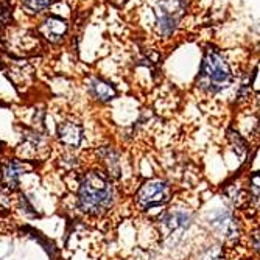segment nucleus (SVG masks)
<instances>
[{
  "mask_svg": "<svg viewBox=\"0 0 260 260\" xmlns=\"http://www.w3.org/2000/svg\"><path fill=\"white\" fill-rule=\"evenodd\" d=\"M115 203V188L111 176L100 172H89L78 185L77 206L86 215L102 217Z\"/></svg>",
  "mask_w": 260,
  "mask_h": 260,
  "instance_id": "obj_1",
  "label": "nucleus"
},
{
  "mask_svg": "<svg viewBox=\"0 0 260 260\" xmlns=\"http://www.w3.org/2000/svg\"><path fill=\"white\" fill-rule=\"evenodd\" d=\"M232 81H234V75L223 55L217 49H207L203 59L200 77L197 80L200 89L210 93H217L229 87Z\"/></svg>",
  "mask_w": 260,
  "mask_h": 260,
  "instance_id": "obj_2",
  "label": "nucleus"
},
{
  "mask_svg": "<svg viewBox=\"0 0 260 260\" xmlns=\"http://www.w3.org/2000/svg\"><path fill=\"white\" fill-rule=\"evenodd\" d=\"M187 8V0H156L154 14H156V25L157 31L162 36L172 35L184 16Z\"/></svg>",
  "mask_w": 260,
  "mask_h": 260,
  "instance_id": "obj_3",
  "label": "nucleus"
},
{
  "mask_svg": "<svg viewBox=\"0 0 260 260\" xmlns=\"http://www.w3.org/2000/svg\"><path fill=\"white\" fill-rule=\"evenodd\" d=\"M172 188L162 179H150L136 193V206L140 210L164 206L170 201Z\"/></svg>",
  "mask_w": 260,
  "mask_h": 260,
  "instance_id": "obj_4",
  "label": "nucleus"
},
{
  "mask_svg": "<svg viewBox=\"0 0 260 260\" xmlns=\"http://www.w3.org/2000/svg\"><path fill=\"white\" fill-rule=\"evenodd\" d=\"M38 35L52 45H59L66 41L69 35V22L66 17L55 14V13H47L41 17L38 27Z\"/></svg>",
  "mask_w": 260,
  "mask_h": 260,
  "instance_id": "obj_5",
  "label": "nucleus"
},
{
  "mask_svg": "<svg viewBox=\"0 0 260 260\" xmlns=\"http://www.w3.org/2000/svg\"><path fill=\"white\" fill-rule=\"evenodd\" d=\"M209 224L218 237L224 239L226 242H235L239 239L240 228L239 221L229 210H217L210 215Z\"/></svg>",
  "mask_w": 260,
  "mask_h": 260,
  "instance_id": "obj_6",
  "label": "nucleus"
},
{
  "mask_svg": "<svg viewBox=\"0 0 260 260\" xmlns=\"http://www.w3.org/2000/svg\"><path fill=\"white\" fill-rule=\"evenodd\" d=\"M56 134H58V140L62 145L69 148H77L83 144L84 128L81 123L75 120H62L58 123Z\"/></svg>",
  "mask_w": 260,
  "mask_h": 260,
  "instance_id": "obj_7",
  "label": "nucleus"
},
{
  "mask_svg": "<svg viewBox=\"0 0 260 260\" xmlns=\"http://www.w3.org/2000/svg\"><path fill=\"white\" fill-rule=\"evenodd\" d=\"M86 84H87L86 87H87V90L90 93V97L95 99L97 102L108 103V102H111V100H114L117 97L115 87L111 83H108L103 78H100V77H90V78H87Z\"/></svg>",
  "mask_w": 260,
  "mask_h": 260,
  "instance_id": "obj_8",
  "label": "nucleus"
},
{
  "mask_svg": "<svg viewBox=\"0 0 260 260\" xmlns=\"http://www.w3.org/2000/svg\"><path fill=\"white\" fill-rule=\"evenodd\" d=\"M192 223V215L187 210H169L160 217V224L167 232L187 229Z\"/></svg>",
  "mask_w": 260,
  "mask_h": 260,
  "instance_id": "obj_9",
  "label": "nucleus"
},
{
  "mask_svg": "<svg viewBox=\"0 0 260 260\" xmlns=\"http://www.w3.org/2000/svg\"><path fill=\"white\" fill-rule=\"evenodd\" d=\"M61 0H17L19 10L28 17H42Z\"/></svg>",
  "mask_w": 260,
  "mask_h": 260,
  "instance_id": "obj_10",
  "label": "nucleus"
},
{
  "mask_svg": "<svg viewBox=\"0 0 260 260\" xmlns=\"http://www.w3.org/2000/svg\"><path fill=\"white\" fill-rule=\"evenodd\" d=\"M23 167L17 160H8L2 165V173H0V181L5 184L8 190H14L20 184Z\"/></svg>",
  "mask_w": 260,
  "mask_h": 260,
  "instance_id": "obj_11",
  "label": "nucleus"
},
{
  "mask_svg": "<svg viewBox=\"0 0 260 260\" xmlns=\"http://www.w3.org/2000/svg\"><path fill=\"white\" fill-rule=\"evenodd\" d=\"M100 157L103 159L106 170H108V176H114L117 178L120 175V160H119V154H117L112 148H102L99 151Z\"/></svg>",
  "mask_w": 260,
  "mask_h": 260,
  "instance_id": "obj_12",
  "label": "nucleus"
},
{
  "mask_svg": "<svg viewBox=\"0 0 260 260\" xmlns=\"http://www.w3.org/2000/svg\"><path fill=\"white\" fill-rule=\"evenodd\" d=\"M248 198H249L251 206L260 210V173H254L249 176Z\"/></svg>",
  "mask_w": 260,
  "mask_h": 260,
  "instance_id": "obj_13",
  "label": "nucleus"
},
{
  "mask_svg": "<svg viewBox=\"0 0 260 260\" xmlns=\"http://www.w3.org/2000/svg\"><path fill=\"white\" fill-rule=\"evenodd\" d=\"M13 19V7L7 0H0V28L10 25Z\"/></svg>",
  "mask_w": 260,
  "mask_h": 260,
  "instance_id": "obj_14",
  "label": "nucleus"
},
{
  "mask_svg": "<svg viewBox=\"0 0 260 260\" xmlns=\"http://www.w3.org/2000/svg\"><path fill=\"white\" fill-rule=\"evenodd\" d=\"M228 134H229V139H231V142H232L234 151L237 153L239 156H243V154L248 151V148H246V142L240 137V134L234 133V131H229Z\"/></svg>",
  "mask_w": 260,
  "mask_h": 260,
  "instance_id": "obj_15",
  "label": "nucleus"
},
{
  "mask_svg": "<svg viewBox=\"0 0 260 260\" xmlns=\"http://www.w3.org/2000/svg\"><path fill=\"white\" fill-rule=\"evenodd\" d=\"M19 203H20V209H22V212L25 214L27 217H36V212H35V207H33V204L28 201V198L27 197H20V200H19Z\"/></svg>",
  "mask_w": 260,
  "mask_h": 260,
  "instance_id": "obj_16",
  "label": "nucleus"
},
{
  "mask_svg": "<svg viewBox=\"0 0 260 260\" xmlns=\"http://www.w3.org/2000/svg\"><path fill=\"white\" fill-rule=\"evenodd\" d=\"M252 245H254V249L257 251L258 257H260V232H255L254 237H252Z\"/></svg>",
  "mask_w": 260,
  "mask_h": 260,
  "instance_id": "obj_17",
  "label": "nucleus"
},
{
  "mask_svg": "<svg viewBox=\"0 0 260 260\" xmlns=\"http://www.w3.org/2000/svg\"><path fill=\"white\" fill-rule=\"evenodd\" d=\"M257 103H258V109H260V95H258V100H257Z\"/></svg>",
  "mask_w": 260,
  "mask_h": 260,
  "instance_id": "obj_18",
  "label": "nucleus"
},
{
  "mask_svg": "<svg viewBox=\"0 0 260 260\" xmlns=\"http://www.w3.org/2000/svg\"><path fill=\"white\" fill-rule=\"evenodd\" d=\"M7 2H10V4H11V0H7Z\"/></svg>",
  "mask_w": 260,
  "mask_h": 260,
  "instance_id": "obj_19",
  "label": "nucleus"
}]
</instances>
